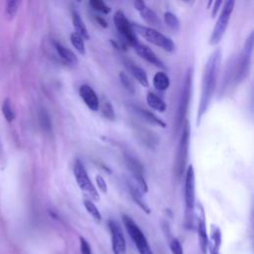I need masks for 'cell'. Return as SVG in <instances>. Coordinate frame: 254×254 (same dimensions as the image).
I'll use <instances>...</instances> for the list:
<instances>
[{
	"mask_svg": "<svg viewBox=\"0 0 254 254\" xmlns=\"http://www.w3.org/2000/svg\"><path fill=\"white\" fill-rule=\"evenodd\" d=\"M221 62V51L219 49L215 50L208 58L207 62L204 64L203 72H202V80H201V90H200V98L199 104L197 107L196 114V124L198 125L202 116L207 111L210 102L212 100L216 81L219 73Z\"/></svg>",
	"mask_w": 254,
	"mask_h": 254,
	"instance_id": "cell-1",
	"label": "cell"
},
{
	"mask_svg": "<svg viewBox=\"0 0 254 254\" xmlns=\"http://www.w3.org/2000/svg\"><path fill=\"white\" fill-rule=\"evenodd\" d=\"M127 187L129 190V192L131 194V197L133 198V200L138 204V206H140L146 213H150V208L148 206V204L146 203V201L144 200L143 196H142V191L139 190V188L137 187V185L131 181H127Z\"/></svg>",
	"mask_w": 254,
	"mask_h": 254,
	"instance_id": "cell-17",
	"label": "cell"
},
{
	"mask_svg": "<svg viewBox=\"0 0 254 254\" xmlns=\"http://www.w3.org/2000/svg\"><path fill=\"white\" fill-rule=\"evenodd\" d=\"M222 242V236L220 229L215 226L211 225L210 229V235L208 237V243H207V252L208 254H219V249Z\"/></svg>",
	"mask_w": 254,
	"mask_h": 254,
	"instance_id": "cell-16",
	"label": "cell"
},
{
	"mask_svg": "<svg viewBox=\"0 0 254 254\" xmlns=\"http://www.w3.org/2000/svg\"><path fill=\"white\" fill-rule=\"evenodd\" d=\"M107 224H108V228L111 235V244H112L113 254H125L126 241H125L124 234L121 230V227L119 226L118 222L113 219H109Z\"/></svg>",
	"mask_w": 254,
	"mask_h": 254,
	"instance_id": "cell-12",
	"label": "cell"
},
{
	"mask_svg": "<svg viewBox=\"0 0 254 254\" xmlns=\"http://www.w3.org/2000/svg\"><path fill=\"white\" fill-rule=\"evenodd\" d=\"M164 20H165V23L167 24V26L169 28H171L172 30L174 31H178L180 29V20L179 18L172 12H165L164 14Z\"/></svg>",
	"mask_w": 254,
	"mask_h": 254,
	"instance_id": "cell-27",
	"label": "cell"
},
{
	"mask_svg": "<svg viewBox=\"0 0 254 254\" xmlns=\"http://www.w3.org/2000/svg\"><path fill=\"white\" fill-rule=\"evenodd\" d=\"M71 16H72V23H73V27L75 29V33L78 34L83 40H89L90 39L89 33L86 29V26H85L82 18L80 17V14L78 12H76L75 10H72Z\"/></svg>",
	"mask_w": 254,
	"mask_h": 254,
	"instance_id": "cell-19",
	"label": "cell"
},
{
	"mask_svg": "<svg viewBox=\"0 0 254 254\" xmlns=\"http://www.w3.org/2000/svg\"><path fill=\"white\" fill-rule=\"evenodd\" d=\"M153 85L159 91H165L170 86V78L164 71H158L153 77Z\"/></svg>",
	"mask_w": 254,
	"mask_h": 254,
	"instance_id": "cell-20",
	"label": "cell"
},
{
	"mask_svg": "<svg viewBox=\"0 0 254 254\" xmlns=\"http://www.w3.org/2000/svg\"><path fill=\"white\" fill-rule=\"evenodd\" d=\"M141 17L151 26H159L160 25V20L157 16V14L151 10L149 7H145L142 11H140Z\"/></svg>",
	"mask_w": 254,
	"mask_h": 254,
	"instance_id": "cell-24",
	"label": "cell"
},
{
	"mask_svg": "<svg viewBox=\"0 0 254 254\" xmlns=\"http://www.w3.org/2000/svg\"><path fill=\"white\" fill-rule=\"evenodd\" d=\"M131 25H132V28H133L135 34L136 33L139 34L148 42L162 48L163 50H165L167 52L175 51L176 46H175L174 42L169 37L165 36L158 30L154 29L153 27H146V26L139 25L137 23H133Z\"/></svg>",
	"mask_w": 254,
	"mask_h": 254,
	"instance_id": "cell-3",
	"label": "cell"
},
{
	"mask_svg": "<svg viewBox=\"0 0 254 254\" xmlns=\"http://www.w3.org/2000/svg\"><path fill=\"white\" fill-rule=\"evenodd\" d=\"M190 93H191V71H188L185 77V81L183 84L182 88V93L180 97V102H179V107H178V112H177V131L178 129L182 126L183 121L185 120L188 107L190 104Z\"/></svg>",
	"mask_w": 254,
	"mask_h": 254,
	"instance_id": "cell-9",
	"label": "cell"
},
{
	"mask_svg": "<svg viewBox=\"0 0 254 254\" xmlns=\"http://www.w3.org/2000/svg\"><path fill=\"white\" fill-rule=\"evenodd\" d=\"M253 50V33H250L248 38L244 43L243 50L237 59L235 68H234V80L239 83L243 81L250 69V63H251V55Z\"/></svg>",
	"mask_w": 254,
	"mask_h": 254,
	"instance_id": "cell-5",
	"label": "cell"
},
{
	"mask_svg": "<svg viewBox=\"0 0 254 254\" xmlns=\"http://www.w3.org/2000/svg\"><path fill=\"white\" fill-rule=\"evenodd\" d=\"M95 19H96L97 23H98L101 27H103V28H106V27H107V22H106L102 17H100V16H95Z\"/></svg>",
	"mask_w": 254,
	"mask_h": 254,
	"instance_id": "cell-39",
	"label": "cell"
},
{
	"mask_svg": "<svg viewBox=\"0 0 254 254\" xmlns=\"http://www.w3.org/2000/svg\"><path fill=\"white\" fill-rule=\"evenodd\" d=\"M221 4H222V1H221V0H218V1H215V2H214L213 7H212V11H211V15H212V17H214V16L216 15V13H217V11H218L219 7L221 6Z\"/></svg>",
	"mask_w": 254,
	"mask_h": 254,
	"instance_id": "cell-38",
	"label": "cell"
},
{
	"mask_svg": "<svg viewBox=\"0 0 254 254\" xmlns=\"http://www.w3.org/2000/svg\"><path fill=\"white\" fill-rule=\"evenodd\" d=\"M122 221L139 254H154L151 247L149 246L146 236L137 225V223L127 214L122 215Z\"/></svg>",
	"mask_w": 254,
	"mask_h": 254,
	"instance_id": "cell-6",
	"label": "cell"
},
{
	"mask_svg": "<svg viewBox=\"0 0 254 254\" xmlns=\"http://www.w3.org/2000/svg\"><path fill=\"white\" fill-rule=\"evenodd\" d=\"M54 47L56 49V51L58 52L60 58L66 63L67 64L70 65H74L77 64V58L76 56L73 54V52H71L69 49H67L66 47L63 46L62 44H60L59 42H54Z\"/></svg>",
	"mask_w": 254,
	"mask_h": 254,
	"instance_id": "cell-18",
	"label": "cell"
},
{
	"mask_svg": "<svg viewBox=\"0 0 254 254\" xmlns=\"http://www.w3.org/2000/svg\"><path fill=\"white\" fill-rule=\"evenodd\" d=\"M170 248H171V251L173 254H184V251H183V247L181 245V242L177 239V238H174L171 243H170Z\"/></svg>",
	"mask_w": 254,
	"mask_h": 254,
	"instance_id": "cell-34",
	"label": "cell"
},
{
	"mask_svg": "<svg viewBox=\"0 0 254 254\" xmlns=\"http://www.w3.org/2000/svg\"><path fill=\"white\" fill-rule=\"evenodd\" d=\"M101 112H102L103 116L106 117L109 120H113L115 118L114 108H113L112 104L107 99L103 100V103H102V106H101Z\"/></svg>",
	"mask_w": 254,
	"mask_h": 254,
	"instance_id": "cell-32",
	"label": "cell"
},
{
	"mask_svg": "<svg viewBox=\"0 0 254 254\" xmlns=\"http://www.w3.org/2000/svg\"><path fill=\"white\" fill-rule=\"evenodd\" d=\"M95 182H96L97 187L99 188V190H100L102 192H107V184H106L105 180H104L101 176H99V175L96 176Z\"/></svg>",
	"mask_w": 254,
	"mask_h": 254,
	"instance_id": "cell-36",
	"label": "cell"
},
{
	"mask_svg": "<svg viewBox=\"0 0 254 254\" xmlns=\"http://www.w3.org/2000/svg\"><path fill=\"white\" fill-rule=\"evenodd\" d=\"M134 50L136 51V53L142 58L144 59L145 61H147L148 63L154 64L155 66H158V67H161V68H164L165 65L163 64V62L158 58V56L146 45H143L141 43H136L134 46H133Z\"/></svg>",
	"mask_w": 254,
	"mask_h": 254,
	"instance_id": "cell-15",
	"label": "cell"
},
{
	"mask_svg": "<svg viewBox=\"0 0 254 254\" xmlns=\"http://www.w3.org/2000/svg\"><path fill=\"white\" fill-rule=\"evenodd\" d=\"M83 205L86 209V211L90 214V216L97 222H99L101 220V214L100 211L98 210V208L96 207V205L90 200V199H83Z\"/></svg>",
	"mask_w": 254,
	"mask_h": 254,
	"instance_id": "cell-26",
	"label": "cell"
},
{
	"mask_svg": "<svg viewBox=\"0 0 254 254\" xmlns=\"http://www.w3.org/2000/svg\"><path fill=\"white\" fill-rule=\"evenodd\" d=\"M136 111L147 122H149V123H151L153 125H157L159 127H162V128L166 127V123L161 118H159L157 115H155L153 112H151V111H149L147 109H144V108H140V107H136Z\"/></svg>",
	"mask_w": 254,
	"mask_h": 254,
	"instance_id": "cell-21",
	"label": "cell"
},
{
	"mask_svg": "<svg viewBox=\"0 0 254 254\" xmlns=\"http://www.w3.org/2000/svg\"><path fill=\"white\" fill-rule=\"evenodd\" d=\"M119 78H120V81H121L122 85L125 87V89L127 91H129L130 93H135L134 82H133V80L129 77V75L126 72L121 71L119 73Z\"/></svg>",
	"mask_w": 254,
	"mask_h": 254,
	"instance_id": "cell-30",
	"label": "cell"
},
{
	"mask_svg": "<svg viewBox=\"0 0 254 254\" xmlns=\"http://www.w3.org/2000/svg\"><path fill=\"white\" fill-rule=\"evenodd\" d=\"M39 122L42 129L46 132H50L52 130L51 117L45 108H41L39 110Z\"/></svg>",
	"mask_w": 254,
	"mask_h": 254,
	"instance_id": "cell-25",
	"label": "cell"
},
{
	"mask_svg": "<svg viewBox=\"0 0 254 254\" xmlns=\"http://www.w3.org/2000/svg\"><path fill=\"white\" fill-rule=\"evenodd\" d=\"M235 2L232 0H227L224 2L220 14L218 16V19L216 21V24L211 32L210 38H209V43L211 45H216L217 43L220 42L221 38L223 37L225 30L227 28L230 16L232 14L233 8H234Z\"/></svg>",
	"mask_w": 254,
	"mask_h": 254,
	"instance_id": "cell-8",
	"label": "cell"
},
{
	"mask_svg": "<svg viewBox=\"0 0 254 254\" xmlns=\"http://www.w3.org/2000/svg\"><path fill=\"white\" fill-rule=\"evenodd\" d=\"M78 91L85 105L92 111H97L99 108V99L92 87L88 84H81Z\"/></svg>",
	"mask_w": 254,
	"mask_h": 254,
	"instance_id": "cell-14",
	"label": "cell"
},
{
	"mask_svg": "<svg viewBox=\"0 0 254 254\" xmlns=\"http://www.w3.org/2000/svg\"><path fill=\"white\" fill-rule=\"evenodd\" d=\"M70 43L72 44V46L75 48V50L81 54L84 55L85 54V46H84V41L83 39L76 34L75 32L70 34Z\"/></svg>",
	"mask_w": 254,
	"mask_h": 254,
	"instance_id": "cell-28",
	"label": "cell"
},
{
	"mask_svg": "<svg viewBox=\"0 0 254 254\" xmlns=\"http://www.w3.org/2000/svg\"><path fill=\"white\" fill-rule=\"evenodd\" d=\"M130 71L132 73V75L136 78V80L143 86H148L149 85V80H148V76H147V73L146 71L141 68L140 66L138 65H130Z\"/></svg>",
	"mask_w": 254,
	"mask_h": 254,
	"instance_id": "cell-23",
	"label": "cell"
},
{
	"mask_svg": "<svg viewBox=\"0 0 254 254\" xmlns=\"http://www.w3.org/2000/svg\"><path fill=\"white\" fill-rule=\"evenodd\" d=\"M113 20H114V24H115L117 31L123 37L124 41H126L132 47L136 43L139 42L136 37V34L132 28L131 23L127 20L125 14L121 10H118L115 12Z\"/></svg>",
	"mask_w": 254,
	"mask_h": 254,
	"instance_id": "cell-10",
	"label": "cell"
},
{
	"mask_svg": "<svg viewBox=\"0 0 254 254\" xmlns=\"http://www.w3.org/2000/svg\"><path fill=\"white\" fill-rule=\"evenodd\" d=\"M89 4L94 10L101 12L103 14H108L111 11V8L108 5H106L105 2H103L101 0H91V1H89Z\"/></svg>",
	"mask_w": 254,
	"mask_h": 254,
	"instance_id": "cell-33",
	"label": "cell"
},
{
	"mask_svg": "<svg viewBox=\"0 0 254 254\" xmlns=\"http://www.w3.org/2000/svg\"><path fill=\"white\" fill-rule=\"evenodd\" d=\"M185 224L190 228L193 225L194 217V205H195V181L193 167L190 165L185 177Z\"/></svg>",
	"mask_w": 254,
	"mask_h": 254,
	"instance_id": "cell-2",
	"label": "cell"
},
{
	"mask_svg": "<svg viewBox=\"0 0 254 254\" xmlns=\"http://www.w3.org/2000/svg\"><path fill=\"white\" fill-rule=\"evenodd\" d=\"M196 231H197L199 248H200L202 254H206L207 253L208 234H207V230H206L204 210L200 204H198L197 208H196Z\"/></svg>",
	"mask_w": 254,
	"mask_h": 254,
	"instance_id": "cell-13",
	"label": "cell"
},
{
	"mask_svg": "<svg viewBox=\"0 0 254 254\" xmlns=\"http://www.w3.org/2000/svg\"><path fill=\"white\" fill-rule=\"evenodd\" d=\"M20 4H21L20 1H8L7 2L5 14H6V16H7V18L9 20H11V19H13L15 17V15L18 12Z\"/></svg>",
	"mask_w": 254,
	"mask_h": 254,
	"instance_id": "cell-31",
	"label": "cell"
},
{
	"mask_svg": "<svg viewBox=\"0 0 254 254\" xmlns=\"http://www.w3.org/2000/svg\"><path fill=\"white\" fill-rule=\"evenodd\" d=\"M190 125L189 122L186 121L185 124H183V131L182 135L179 141L176 161H175V175L180 180L182 178V175L185 171V167L188 162V156H189V147H190Z\"/></svg>",
	"mask_w": 254,
	"mask_h": 254,
	"instance_id": "cell-4",
	"label": "cell"
},
{
	"mask_svg": "<svg viewBox=\"0 0 254 254\" xmlns=\"http://www.w3.org/2000/svg\"><path fill=\"white\" fill-rule=\"evenodd\" d=\"M79 242H80V253L81 254H91V247H90L88 241L84 237L80 236Z\"/></svg>",
	"mask_w": 254,
	"mask_h": 254,
	"instance_id": "cell-35",
	"label": "cell"
},
{
	"mask_svg": "<svg viewBox=\"0 0 254 254\" xmlns=\"http://www.w3.org/2000/svg\"><path fill=\"white\" fill-rule=\"evenodd\" d=\"M2 113L5 117V119L7 120V122H9V123L15 119V112H14V109L12 107V104H11V101L9 98H6L3 101Z\"/></svg>",
	"mask_w": 254,
	"mask_h": 254,
	"instance_id": "cell-29",
	"label": "cell"
},
{
	"mask_svg": "<svg viewBox=\"0 0 254 254\" xmlns=\"http://www.w3.org/2000/svg\"><path fill=\"white\" fill-rule=\"evenodd\" d=\"M73 174H74V178H75V181L77 183V186L80 188V190L89 198H91L92 200L98 201L99 198H100L99 193L96 190L95 187L93 186L92 182L90 181V179L88 177V174H87L82 162L79 159H77L74 162Z\"/></svg>",
	"mask_w": 254,
	"mask_h": 254,
	"instance_id": "cell-7",
	"label": "cell"
},
{
	"mask_svg": "<svg viewBox=\"0 0 254 254\" xmlns=\"http://www.w3.org/2000/svg\"><path fill=\"white\" fill-rule=\"evenodd\" d=\"M146 99H147L148 105L155 110L164 112L167 108V104L165 103V101L161 97H159L157 94H155L154 92H148Z\"/></svg>",
	"mask_w": 254,
	"mask_h": 254,
	"instance_id": "cell-22",
	"label": "cell"
},
{
	"mask_svg": "<svg viewBox=\"0 0 254 254\" xmlns=\"http://www.w3.org/2000/svg\"><path fill=\"white\" fill-rule=\"evenodd\" d=\"M125 158V163L129 169V171L131 172V174L133 175V179L136 182L137 187L139 188V190L143 192H147L148 191V186L144 177V171H143V166L142 164L133 156L129 155V154H125L124 156Z\"/></svg>",
	"mask_w": 254,
	"mask_h": 254,
	"instance_id": "cell-11",
	"label": "cell"
},
{
	"mask_svg": "<svg viewBox=\"0 0 254 254\" xmlns=\"http://www.w3.org/2000/svg\"><path fill=\"white\" fill-rule=\"evenodd\" d=\"M133 4H134L135 9H136V10H138L139 12H140V11H142V10L146 7V3H145L144 1H142V0H135Z\"/></svg>",
	"mask_w": 254,
	"mask_h": 254,
	"instance_id": "cell-37",
	"label": "cell"
}]
</instances>
